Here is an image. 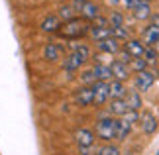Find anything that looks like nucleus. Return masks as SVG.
<instances>
[{
	"label": "nucleus",
	"mask_w": 159,
	"mask_h": 155,
	"mask_svg": "<svg viewBox=\"0 0 159 155\" xmlns=\"http://www.w3.org/2000/svg\"><path fill=\"white\" fill-rule=\"evenodd\" d=\"M89 32H90V22H87L84 18H73V20L61 24V30L57 34L65 39H81Z\"/></svg>",
	"instance_id": "obj_1"
},
{
	"label": "nucleus",
	"mask_w": 159,
	"mask_h": 155,
	"mask_svg": "<svg viewBox=\"0 0 159 155\" xmlns=\"http://www.w3.org/2000/svg\"><path fill=\"white\" fill-rule=\"evenodd\" d=\"M96 138H100L102 141L110 144L112 139H116V118L110 116V114H104L96 120Z\"/></svg>",
	"instance_id": "obj_2"
},
{
	"label": "nucleus",
	"mask_w": 159,
	"mask_h": 155,
	"mask_svg": "<svg viewBox=\"0 0 159 155\" xmlns=\"http://www.w3.org/2000/svg\"><path fill=\"white\" fill-rule=\"evenodd\" d=\"M155 77H157V75H155L153 71H149V69L138 73V75H136V90H138V92H148L151 86H153Z\"/></svg>",
	"instance_id": "obj_3"
},
{
	"label": "nucleus",
	"mask_w": 159,
	"mask_h": 155,
	"mask_svg": "<svg viewBox=\"0 0 159 155\" xmlns=\"http://www.w3.org/2000/svg\"><path fill=\"white\" fill-rule=\"evenodd\" d=\"M73 100H75L77 106H90V104H94V90L93 86H83V89H79L75 92V96H73Z\"/></svg>",
	"instance_id": "obj_4"
},
{
	"label": "nucleus",
	"mask_w": 159,
	"mask_h": 155,
	"mask_svg": "<svg viewBox=\"0 0 159 155\" xmlns=\"http://www.w3.org/2000/svg\"><path fill=\"white\" fill-rule=\"evenodd\" d=\"M75 141H77L79 147H90L96 141V134L89 128H79L75 132Z\"/></svg>",
	"instance_id": "obj_5"
},
{
	"label": "nucleus",
	"mask_w": 159,
	"mask_h": 155,
	"mask_svg": "<svg viewBox=\"0 0 159 155\" xmlns=\"http://www.w3.org/2000/svg\"><path fill=\"white\" fill-rule=\"evenodd\" d=\"M93 90H94V104H106V100H110V89H108V83H102V80H96L93 84Z\"/></svg>",
	"instance_id": "obj_6"
},
{
	"label": "nucleus",
	"mask_w": 159,
	"mask_h": 155,
	"mask_svg": "<svg viewBox=\"0 0 159 155\" xmlns=\"http://www.w3.org/2000/svg\"><path fill=\"white\" fill-rule=\"evenodd\" d=\"M139 124H142V130H143V134H148V135H151V134H155V130H157V118L153 116V112H143V114H139Z\"/></svg>",
	"instance_id": "obj_7"
},
{
	"label": "nucleus",
	"mask_w": 159,
	"mask_h": 155,
	"mask_svg": "<svg viewBox=\"0 0 159 155\" xmlns=\"http://www.w3.org/2000/svg\"><path fill=\"white\" fill-rule=\"evenodd\" d=\"M83 65H84L83 57H81L79 53H75V51H71L69 55H65V57H63V69H65L67 73H73V71L81 69Z\"/></svg>",
	"instance_id": "obj_8"
},
{
	"label": "nucleus",
	"mask_w": 159,
	"mask_h": 155,
	"mask_svg": "<svg viewBox=\"0 0 159 155\" xmlns=\"http://www.w3.org/2000/svg\"><path fill=\"white\" fill-rule=\"evenodd\" d=\"M43 59L45 61H51V63H55V61L63 59V47L59 45V43H45L43 47Z\"/></svg>",
	"instance_id": "obj_9"
},
{
	"label": "nucleus",
	"mask_w": 159,
	"mask_h": 155,
	"mask_svg": "<svg viewBox=\"0 0 159 155\" xmlns=\"http://www.w3.org/2000/svg\"><path fill=\"white\" fill-rule=\"evenodd\" d=\"M61 24H63V22L59 20L57 14H49V16H45L43 20H41L39 28L43 30V32H47V34H57L61 30Z\"/></svg>",
	"instance_id": "obj_10"
},
{
	"label": "nucleus",
	"mask_w": 159,
	"mask_h": 155,
	"mask_svg": "<svg viewBox=\"0 0 159 155\" xmlns=\"http://www.w3.org/2000/svg\"><path fill=\"white\" fill-rule=\"evenodd\" d=\"M130 112V108H128V104L124 98H112L110 100V106H108V114L110 116H116V118H122Z\"/></svg>",
	"instance_id": "obj_11"
},
{
	"label": "nucleus",
	"mask_w": 159,
	"mask_h": 155,
	"mask_svg": "<svg viewBox=\"0 0 159 155\" xmlns=\"http://www.w3.org/2000/svg\"><path fill=\"white\" fill-rule=\"evenodd\" d=\"M79 12H81V18H84L87 22H94L96 18L100 16V8H98V4H94V2H84L81 8H79Z\"/></svg>",
	"instance_id": "obj_12"
},
{
	"label": "nucleus",
	"mask_w": 159,
	"mask_h": 155,
	"mask_svg": "<svg viewBox=\"0 0 159 155\" xmlns=\"http://www.w3.org/2000/svg\"><path fill=\"white\" fill-rule=\"evenodd\" d=\"M110 69H112V77L116 80H124L130 77V65H126V63H122V61H112L110 63Z\"/></svg>",
	"instance_id": "obj_13"
},
{
	"label": "nucleus",
	"mask_w": 159,
	"mask_h": 155,
	"mask_svg": "<svg viewBox=\"0 0 159 155\" xmlns=\"http://www.w3.org/2000/svg\"><path fill=\"white\" fill-rule=\"evenodd\" d=\"M96 47H98L100 53H106V55H116L120 53V41L114 39V38H108V39H102L96 43Z\"/></svg>",
	"instance_id": "obj_14"
},
{
	"label": "nucleus",
	"mask_w": 159,
	"mask_h": 155,
	"mask_svg": "<svg viewBox=\"0 0 159 155\" xmlns=\"http://www.w3.org/2000/svg\"><path fill=\"white\" fill-rule=\"evenodd\" d=\"M124 51L130 53L132 59H138V57H143L145 45H143V41H139V39H128L126 45H124Z\"/></svg>",
	"instance_id": "obj_15"
},
{
	"label": "nucleus",
	"mask_w": 159,
	"mask_h": 155,
	"mask_svg": "<svg viewBox=\"0 0 159 155\" xmlns=\"http://www.w3.org/2000/svg\"><path fill=\"white\" fill-rule=\"evenodd\" d=\"M132 126H134V124L128 122L124 116H122V118H116V139H118V141L126 139L128 135H130V132H132Z\"/></svg>",
	"instance_id": "obj_16"
},
{
	"label": "nucleus",
	"mask_w": 159,
	"mask_h": 155,
	"mask_svg": "<svg viewBox=\"0 0 159 155\" xmlns=\"http://www.w3.org/2000/svg\"><path fill=\"white\" fill-rule=\"evenodd\" d=\"M93 71H94L96 80H102V83H110V80L114 79L112 77V69H110V65H106V63H94Z\"/></svg>",
	"instance_id": "obj_17"
},
{
	"label": "nucleus",
	"mask_w": 159,
	"mask_h": 155,
	"mask_svg": "<svg viewBox=\"0 0 159 155\" xmlns=\"http://www.w3.org/2000/svg\"><path fill=\"white\" fill-rule=\"evenodd\" d=\"M89 35L93 38L96 43L98 41H102V39H108V38H112V28H102V26H90V32H89Z\"/></svg>",
	"instance_id": "obj_18"
},
{
	"label": "nucleus",
	"mask_w": 159,
	"mask_h": 155,
	"mask_svg": "<svg viewBox=\"0 0 159 155\" xmlns=\"http://www.w3.org/2000/svg\"><path fill=\"white\" fill-rule=\"evenodd\" d=\"M132 12H134V18H136V20H139V22L149 20V18H151V8H149V2H142V0H139L138 6H136V8H134Z\"/></svg>",
	"instance_id": "obj_19"
},
{
	"label": "nucleus",
	"mask_w": 159,
	"mask_h": 155,
	"mask_svg": "<svg viewBox=\"0 0 159 155\" xmlns=\"http://www.w3.org/2000/svg\"><path fill=\"white\" fill-rule=\"evenodd\" d=\"M157 41H159V28L148 26V28H145V32H143V45L145 47H153Z\"/></svg>",
	"instance_id": "obj_20"
},
{
	"label": "nucleus",
	"mask_w": 159,
	"mask_h": 155,
	"mask_svg": "<svg viewBox=\"0 0 159 155\" xmlns=\"http://www.w3.org/2000/svg\"><path fill=\"white\" fill-rule=\"evenodd\" d=\"M108 89H110V100H112V98H124L126 96V86H124V83H122V80H110L108 83Z\"/></svg>",
	"instance_id": "obj_21"
},
{
	"label": "nucleus",
	"mask_w": 159,
	"mask_h": 155,
	"mask_svg": "<svg viewBox=\"0 0 159 155\" xmlns=\"http://www.w3.org/2000/svg\"><path fill=\"white\" fill-rule=\"evenodd\" d=\"M124 100H126V104H128L130 110H136V112H138V110L142 108V96H139L138 90H128L126 96H124Z\"/></svg>",
	"instance_id": "obj_22"
},
{
	"label": "nucleus",
	"mask_w": 159,
	"mask_h": 155,
	"mask_svg": "<svg viewBox=\"0 0 159 155\" xmlns=\"http://www.w3.org/2000/svg\"><path fill=\"white\" fill-rule=\"evenodd\" d=\"M79 8L75 4H63L59 8V12H57V16H59V20L61 22H69V20H73L75 18V12H77Z\"/></svg>",
	"instance_id": "obj_23"
},
{
	"label": "nucleus",
	"mask_w": 159,
	"mask_h": 155,
	"mask_svg": "<svg viewBox=\"0 0 159 155\" xmlns=\"http://www.w3.org/2000/svg\"><path fill=\"white\" fill-rule=\"evenodd\" d=\"M73 51L81 55L84 63H87V61L90 59V47L87 45V43H73Z\"/></svg>",
	"instance_id": "obj_24"
},
{
	"label": "nucleus",
	"mask_w": 159,
	"mask_h": 155,
	"mask_svg": "<svg viewBox=\"0 0 159 155\" xmlns=\"http://www.w3.org/2000/svg\"><path fill=\"white\" fill-rule=\"evenodd\" d=\"M81 83H83L84 86H93V84L96 83V77H94L93 67H90V69H84V71L81 73Z\"/></svg>",
	"instance_id": "obj_25"
},
{
	"label": "nucleus",
	"mask_w": 159,
	"mask_h": 155,
	"mask_svg": "<svg viewBox=\"0 0 159 155\" xmlns=\"http://www.w3.org/2000/svg\"><path fill=\"white\" fill-rule=\"evenodd\" d=\"M108 24H110V28H122L124 26V14L122 12H112L108 18Z\"/></svg>",
	"instance_id": "obj_26"
},
{
	"label": "nucleus",
	"mask_w": 159,
	"mask_h": 155,
	"mask_svg": "<svg viewBox=\"0 0 159 155\" xmlns=\"http://www.w3.org/2000/svg\"><path fill=\"white\" fill-rule=\"evenodd\" d=\"M112 38L118 39V41H128L130 39V34H128V30L122 26V28H112Z\"/></svg>",
	"instance_id": "obj_27"
},
{
	"label": "nucleus",
	"mask_w": 159,
	"mask_h": 155,
	"mask_svg": "<svg viewBox=\"0 0 159 155\" xmlns=\"http://www.w3.org/2000/svg\"><path fill=\"white\" fill-rule=\"evenodd\" d=\"M96 155H122L120 153V149L116 145H112V144H106V145H102L98 151H96Z\"/></svg>",
	"instance_id": "obj_28"
},
{
	"label": "nucleus",
	"mask_w": 159,
	"mask_h": 155,
	"mask_svg": "<svg viewBox=\"0 0 159 155\" xmlns=\"http://www.w3.org/2000/svg\"><path fill=\"white\" fill-rule=\"evenodd\" d=\"M130 67L136 73H142V71H145L148 69V61H145L143 57H138V59H132V63H130Z\"/></svg>",
	"instance_id": "obj_29"
},
{
	"label": "nucleus",
	"mask_w": 159,
	"mask_h": 155,
	"mask_svg": "<svg viewBox=\"0 0 159 155\" xmlns=\"http://www.w3.org/2000/svg\"><path fill=\"white\" fill-rule=\"evenodd\" d=\"M143 59L148 61V65H153L157 61V53L153 51V47H145V53H143Z\"/></svg>",
	"instance_id": "obj_30"
},
{
	"label": "nucleus",
	"mask_w": 159,
	"mask_h": 155,
	"mask_svg": "<svg viewBox=\"0 0 159 155\" xmlns=\"http://www.w3.org/2000/svg\"><path fill=\"white\" fill-rule=\"evenodd\" d=\"M138 2H139V0H120V4L124 6L126 10H134L138 6Z\"/></svg>",
	"instance_id": "obj_31"
},
{
	"label": "nucleus",
	"mask_w": 159,
	"mask_h": 155,
	"mask_svg": "<svg viewBox=\"0 0 159 155\" xmlns=\"http://www.w3.org/2000/svg\"><path fill=\"white\" fill-rule=\"evenodd\" d=\"M96 151H98V149H96L94 145H90V147H79V153H81V155H94Z\"/></svg>",
	"instance_id": "obj_32"
},
{
	"label": "nucleus",
	"mask_w": 159,
	"mask_h": 155,
	"mask_svg": "<svg viewBox=\"0 0 159 155\" xmlns=\"http://www.w3.org/2000/svg\"><path fill=\"white\" fill-rule=\"evenodd\" d=\"M118 61H122V63H126V65H130V63H132V55L122 49V51H120V59H118Z\"/></svg>",
	"instance_id": "obj_33"
},
{
	"label": "nucleus",
	"mask_w": 159,
	"mask_h": 155,
	"mask_svg": "<svg viewBox=\"0 0 159 155\" xmlns=\"http://www.w3.org/2000/svg\"><path fill=\"white\" fill-rule=\"evenodd\" d=\"M94 26H102V28H110V24H108V18H102V16H98L94 20Z\"/></svg>",
	"instance_id": "obj_34"
},
{
	"label": "nucleus",
	"mask_w": 159,
	"mask_h": 155,
	"mask_svg": "<svg viewBox=\"0 0 159 155\" xmlns=\"http://www.w3.org/2000/svg\"><path fill=\"white\" fill-rule=\"evenodd\" d=\"M151 26H155V28H159V14H151Z\"/></svg>",
	"instance_id": "obj_35"
},
{
	"label": "nucleus",
	"mask_w": 159,
	"mask_h": 155,
	"mask_svg": "<svg viewBox=\"0 0 159 155\" xmlns=\"http://www.w3.org/2000/svg\"><path fill=\"white\" fill-rule=\"evenodd\" d=\"M73 2H75V6H77V8H81V6H83L84 2H90V0H73Z\"/></svg>",
	"instance_id": "obj_36"
},
{
	"label": "nucleus",
	"mask_w": 159,
	"mask_h": 155,
	"mask_svg": "<svg viewBox=\"0 0 159 155\" xmlns=\"http://www.w3.org/2000/svg\"><path fill=\"white\" fill-rule=\"evenodd\" d=\"M153 51L157 53V57H159V41H157V43H155V45H153Z\"/></svg>",
	"instance_id": "obj_37"
},
{
	"label": "nucleus",
	"mask_w": 159,
	"mask_h": 155,
	"mask_svg": "<svg viewBox=\"0 0 159 155\" xmlns=\"http://www.w3.org/2000/svg\"><path fill=\"white\" fill-rule=\"evenodd\" d=\"M110 4H120V0H108Z\"/></svg>",
	"instance_id": "obj_38"
},
{
	"label": "nucleus",
	"mask_w": 159,
	"mask_h": 155,
	"mask_svg": "<svg viewBox=\"0 0 159 155\" xmlns=\"http://www.w3.org/2000/svg\"><path fill=\"white\" fill-rule=\"evenodd\" d=\"M142 2H149V0H142Z\"/></svg>",
	"instance_id": "obj_39"
},
{
	"label": "nucleus",
	"mask_w": 159,
	"mask_h": 155,
	"mask_svg": "<svg viewBox=\"0 0 159 155\" xmlns=\"http://www.w3.org/2000/svg\"><path fill=\"white\" fill-rule=\"evenodd\" d=\"M61 2H65V0H61Z\"/></svg>",
	"instance_id": "obj_40"
},
{
	"label": "nucleus",
	"mask_w": 159,
	"mask_h": 155,
	"mask_svg": "<svg viewBox=\"0 0 159 155\" xmlns=\"http://www.w3.org/2000/svg\"><path fill=\"white\" fill-rule=\"evenodd\" d=\"M157 155H159V151H157Z\"/></svg>",
	"instance_id": "obj_41"
}]
</instances>
